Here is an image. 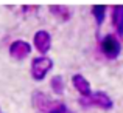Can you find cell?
Returning <instances> with one entry per match:
<instances>
[{
  "mask_svg": "<svg viewBox=\"0 0 123 113\" xmlns=\"http://www.w3.org/2000/svg\"><path fill=\"white\" fill-rule=\"evenodd\" d=\"M31 102H33V107L39 113H67L69 112V108L64 102L51 99L48 95H45L44 91H39V90L31 95Z\"/></svg>",
  "mask_w": 123,
  "mask_h": 113,
  "instance_id": "1",
  "label": "cell"
},
{
  "mask_svg": "<svg viewBox=\"0 0 123 113\" xmlns=\"http://www.w3.org/2000/svg\"><path fill=\"white\" fill-rule=\"evenodd\" d=\"M100 50L106 59H117L122 53V42L115 33H108L100 39Z\"/></svg>",
  "mask_w": 123,
  "mask_h": 113,
  "instance_id": "2",
  "label": "cell"
},
{
  "mask_svg": "<svg viewBox=\"0 0 123 113\" xmlns=\"http://www.w3.org/2000/svg\"><path fill=\"white\" fill-rule=\"evenodd\" d=\"M53 70V59L48 56H36L31 59L30 75L34 81H44L47 75Z\"/></svg>",
  "mask_w": 123,
  "mask_h": 113,
  "instance_id": "3",
  "label": "cell"
},
{
  "mask_svg": "<svg viewBox=\"0 0 123 113\" xmlns=\"http://www.w3.org/2000/svg\"><path fill=\"white\" fill-rule=\"evenodd\" d=\"M80 105L83 107H97L101 110H111L114 107L111 96L105 91H92V95L87 98H80Z\"/></svg>",
  "mask_w": 123,
  "mask_h": 113,
  "instance_id": "4",
  "label": "cell"
},
{
  "mask_svg": "<svg viewBox=\"0 0 123 113\" xmlns=\"http://www.w3.org/2000/svg\"><path fill=\"white\" fill-rule=\"evenodd\" d=\"M51 34L47 30H37L33 36V47L36 48V51L42 56H47V53L51 48Z\"/></svg>",
  "mask_w": 123,
  "mask_h": 113,
  "instance_id": "5",
  "label": "cell"
},
{
  "mask_svg": "<svg viewBox=\"0 0 123 113\" xmlns=\"http://www.w3.org/2000/svg\"><path fill=\"white\" fill-rule=\"evenodd\" d=\"M9 56L16 60H24L25 57L30 56L31 53V43L27 42L25 39H16L9 43Z\"/></svg>",
  "mask_w": 123,
  "mask_h": 113,
  "instance_id": "6",
  "label": "cell"
},
{
  "mask_svg": "<svg viewBox=\"0 0 123 113\" xmlns=\"http://www.w3.org/2000/svg\"><path fill=\"white\" fill-rule=\"evenodd\" d=\"M109 19L115 34L123 37V5H112L109 8Z\"/></svg>",
  "mask_w": 123,
  "mask_h": 113,
  "instance_id": "7",
  "label": "cell"
},
{
  "mask_svg": "<svg viewBox=\"0 0 123 113\" xmlns=\"http://www.w3.org/2000/svg\"><path fill=\"white\" fill-rule=\"evenodd\" d=\"M72 85H73V88L81 95V98H87V96L92 95L90 82L83 75H80V73H76V75L72 76Z\"/></svg>",
  "mask_w": 123,
  "mask_h": 113,
  "instance_id": "8",
  "label": "cell"
},
{
  "mask_svg": "<svg viewBox=\"0 0 123 113\" xmlns=\"http://www.w3.org/2000/svg\"><path fill=\"white\" fill-rule=\"evenodd\" d=\"M48 11L55 16L56 19H61L62 22H67L72 19V9L66 5H50L48 6Z\"/></svg>",
  "mask_w": 123,
  "mask_h": 113,
  "instance_id": "9",
  "label": "cell"
},
{
  "mask_svg": "<svg viewBox=\"0 0 123 113\" xmlns=\"http://www.w3.org/2000/svg\"><path fill=\"white\" fill-rule=\"evenodd\" d=\"M109 12V8L106 5H93L92 8H90V14H92V17L95 19L97 25H103V22H105L106 16H108Z\"/></svg>",
  "mask_w": 123,
  "mask_h": 113,
  "instance_id": "10",
  "label": "cell"
},
{
  "mask_svg": "<svg viewBox=\"0 0 123 113\" xmlns=\"http://www.w3.org/2000/svg\"><path fill=\"white\" fill-rule=\"evenodd\" d=\"M50 88L55 95H62L64 88H66V84H64V77L61 75H56L50 79Z\"/></svg>",
  "mask_w": 123,
  "mask_h": 113,
  "instance_id": "11",
  "label": "cell"
},
{
  "mask_svg": "<svg viewBox=\"0 0 123 113\" xmlns=\"http://www.w3.org/2000/svg\"><path fill=\"white\" fill-rule=\"evenodd\" d=\"M37 11V6H33V5H24L20 8V12H24V14H28V12H34Z\"/></svg>",
  "mask_w": 123,
  "mask_h": 113,
  "instance_id": "12",
  "label": "cell"
},
{
  "mask_svg": "<svg viewBox=\"0 0 123 113\" xmlns=\"http://www.w3.org/2000/svg\"><path fill=\"white\" fill-rule=\"evenodd\" d=\"M67 113H73V112H70V110H69V112H67Z\"/></svg>",
  "mask_w": 123,
  "mask_h": 113,
  "instance_id": "13",
  "label": "cell"
},
{
  "mask_svg": "<svg viewBox=\"0 0 123 113\" xmlns=\"http://www.w3.org/2000/svg\"><path fill=\"white\" fill-rule=\"evenodd\" d=\"M0 113H3V112H2V108H0Z\"/></svg>",
  "mask_w": 123,
  "mask_h": 113,
  "instance_id": "14",
  "label": "cell"
}]
</instances>
